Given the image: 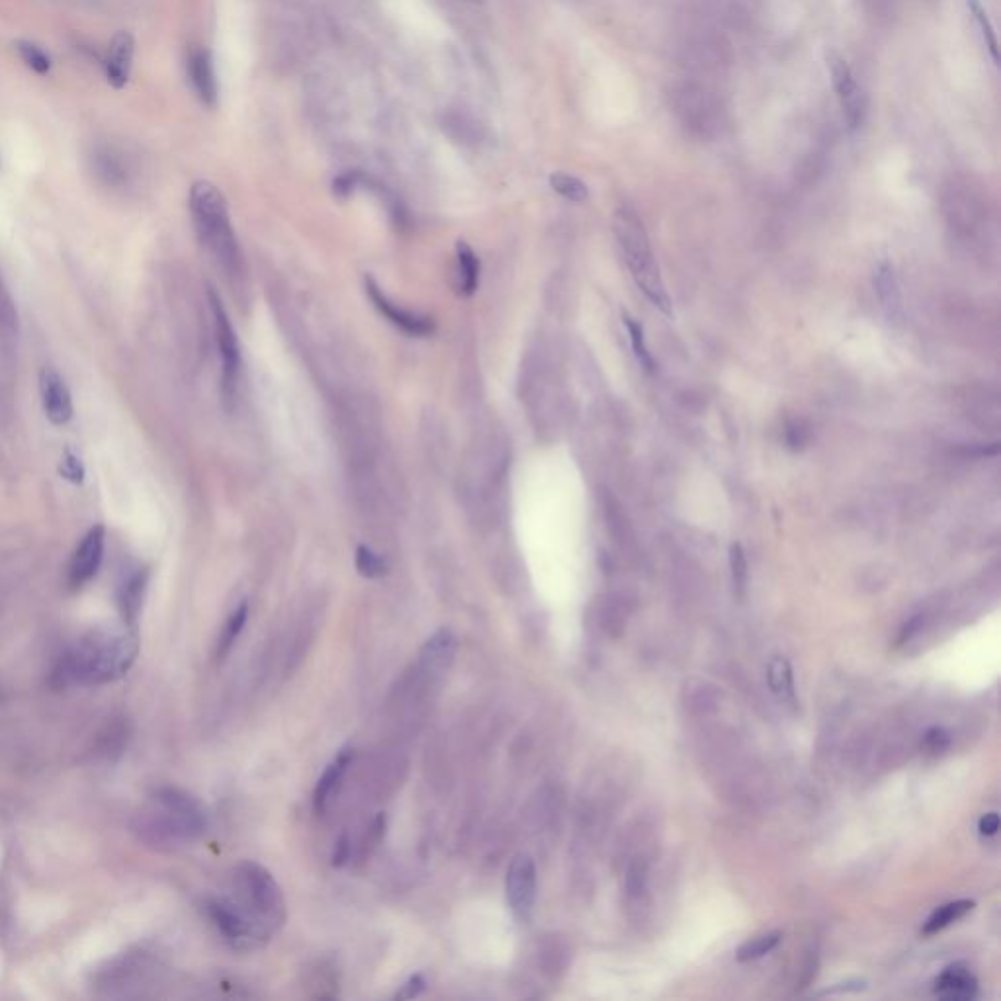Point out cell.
I'll use <instances>...</instances> for the list:
<instances>
[{
    "mask_svg": "<svg viewBox=\"0 0 1001 1001\" xmlns=\"http://www.w3.org/2000/svg\"><path fill=\"white\" fill-rule=\"evenodd\" d=\"M139 652L133 628H96L63 653L53 669V685L98 687L122 679Z\"/></svg>",
    "mask_w": 1001,
    "mask_h": 1001,
    "instance_id": "cell-1",
    "label": "cell"
},
{
    "mask_svg": "<svg viewBox=\"0 0 1001 1001\" xmlns=\"http://www.w3.org/2000/svg\"><path fill=\"white\" fill-rule=\"evenodd\" d=\"M206 829V812L200 802L173 786L157 788L151 806L139 816L137 831L151 843H175L194 839Z\"/></svg>",
    "mask_w": 1001,
    "mask_h": 1001,
    "instance_id": "cell-2",
    "label": "cell"
},
{
    "mask_svg": "<svg viewBox=\"0 0 1001 1001\" xmlns=\"http://www.w3.org/2000/svg\"><path fill=\"white\" fill-rule=\"evenodd\" d=\"M235 906L247 915L268 941L286 921V902L274 876L253 861L233 872Z\"/></svg>",
    "mask_w": 1001,
    "mask_h": 1001,
    "instance_id": "cell-3",
    "label": "cell"
},
{
    "mask_svg": "<svg viewBox=\"0 0 1001 1001\" xmlns=\"http://www.w3.org/2000/svg\"><path fill=\"white\" fill-rule=\"evenodd\" d=\"M190 210L200 241L210 249L225 270L239 268V247L231 229L229 210L223 194L206 180H200L190 190Z\"/></svg>",
    "mask_w": 1001,
    "mask_h": 1001,
    "instance_id": "cell-4",
    "label": "cell"
},
{
    "mask_svg": "<svg viewBox=\"0 0 1001 1001\" xmlns=\"http://www.w3.org/2000/svg\"><path fill=\"white\" fill-rule=\"evenodd\" d=\"M614 229H616V237L620 241V247L626 255V261L632 268V276H634L638 288L648 296V300L657 309L671 315V311H673L671 300H669L665 284L661 280L657 262L653 259L650 239H648V233H646L642 219L632 208L624 206L616 212Z\"/></svg>",
    "mask_w": 1001,
    "mask_h": 1001,
    "instance_id": "cell-5",
    "label": "cell"
},
{
    "mask_svg": "<svg viewBox=\"0 0 1001 1001\" xmlns=\"http://www.w3.org/2000/svg\"><path fill=\"white\" fill-rule=\"evenodd\" d=\"M826 61L833 90H835V94L841 102V108H843L847 128L855 131L863 124V118H865V108H867L865 94L861 92V88L857 87L849 63L837 51L827 49Z\"/></svg>",
    "mask_w": 1001,
    "mask_h": 1001,
    "instance_id": "cell-6",
    "label": "cell"
},
{
    "mask_svg": "<svg viewBox=\"0 0 1001 1001\" xmlns=\"http://www.w3.org/2000/svg\"><path fill=\"white\" fill-rule=\"evenodd\" d=\"M210 919L218 927L219 933L235 947H253L259 945L264 939L257 925L243 914L233 900H212L206 906Z\"/></svg>",
    "mask_w": 1001,
    "mask_h": 1001,
    "instance_id": "cell-7",
    "label": "cell"
},
{
    "mask_svg": "<svg viewBox=\"0 0 1001 1001\" xmlns=\"http://www.w3.org/2000/svg\"><path fill=\"white\" fill-rule=\"evenodd\" d=\"M104 540H106V530L102 524L92 526L81 540L69 566V587L73 591L83 589L96 577L104 558Z\"/></svg>",
    "mask_w": 1001,
    "mask_h": 1001,
    "instance_id": "cell-8",
    "label": "cell"
},
{
    "mask_svg": "<svg viewBox=\"0 0 1001 1001\" xmlns=\"http://www.w3.org/2000/svg\"><path fill=\"white\" fill-rule=\"evenodd\" d=\"M507 898L513 914L526 921L536 900V867L528 855L513 859L507 872Z\"/></svg>",
    "mask_w": 1001,
    "mask_h": 1001,
    "instance_id": "cell-9",
    "label": "cell"
},
{
    "mask_svg": "<svg viewBox=\"0 0 1001 1001\" xmlns=\"http://www.w3.org/2000/svg\"><path fill=\"white\" fill-rule=\"evenodd\" d=\"M210 304H212V313H214L219 356H221V366H223V386L227 392H231L235 388L239 366H241L239 343H237L231 321H229L216 292H210Z\"/></svg>",
    "mask_w": 1001,
    "mask_h": 1001,
    "instance_id": "cell-10",
    "label": "cell"
},
{
    "mask_svg": "<svg viewBox=\"0 0 1001 1001\" xmlns=\"http://www.w3.org/2000/svg\"><path fill=\"white\" fill-rule=\"evenodd\" d=\"M366 292L370 296V300L376 305V309L386 315L393 325H397L399 329H403L405 333L409 335H415V337H427L435 331V321L431 317H423V315H415V313H409L405 309H399L397 305L392 304L384 292L380 290V286L368 276L366 278Z\"/></svg>",
    "mask_w": 1001,
    "mask_h": 1001,
    "instance_id": "cell-11",
    "label": "cell"
},
{
    "mask_svg": "<svg viewBox=\"0 0 1001 1001\" xmlns=\"http://www.w3.org/2000/svg\"><path fill=\"white\" fill-rule=\"evenodd\" d=\"M40 392H42L45 417L57 427L67 425L73 417V399L63 378L53 368L42 370Z\"/></svg>",
    "mask_w": 1001,
    "mask_h": 1001,
    "instance_id": "cell-12",
    "label": "cell"
},
{
    "mask_svg": "<svg viewBox=\"0 0 1001 1001\" xmlns=\"http://www.w3.org/2000/svg\"><path fill=\"white\" fill-rule=\"evenodd\" d=\"M186 71L190 85L194 88L196 96L200 98L202 104L206 106H216L218 102V79H216V69H214V59L208 49L204 47H194L188 53L186 59Z\"/></svg>",
    "mask_w": 1001,
    "mask_h": 1001,
    "instance_id": "cell-13",
    "label": "cell"
},
{
    "mask_svg": "<svg viewBox=\"0 0 1001 1001\" xmlns=\"http://www.w3.org/2000/svg\"><path fill=\"white\" fill-rule=\"evenodd\" d=\"M133 55H135L133 36L130 32H118L108 44L104 61L106 81L110 87L116 90L128 87L133 69Z\"/></svg>",
    "mask_w": 1001,
    "mask_h": 1001,
    "instance_id": "cell-14",
    "label": "cell"
},
{
    "mask_svg": "<svg viewBox=\"0 0 1001 1001\" xmlns=\"http://www.w3.org/2000/svg\"><path fill=\"white\" fill-rule=\"evenodd\" d=\"M933 990H935V996L943 998V1000H974L976 992H978V982L966 966L953 964L935 980Z\"/></svg>",
    "mask_w": 1001,
    "mask_h": 1001,
    "instance_id": "cell-15",
    "label": "cell"
},
{
    "mask_svg": "<svg viewBox=\"0 0 1001 1001\" xmlns=\"http://www.w3.org/2000/svg\"><path fill=\"white\" fill-rule=\"evenodd\" d=\"M149 581V571L147 569H135L130 573L124 583L118 589V609L122 614V620L128 628L135 630L139 612L143 607V597Z\"/></svg>",
    "mask_w": 1001,
    "mask_h": 1001,
    "instance_id": "cell-16",
    "label": "cell"
},
{
    "mask_svg": "<svg viewBox=\"0 0 1001 1001\" xmlns=\"http://www.w3.org/2000/svg\"><path fill=\"white\" fill-rule=\"evenodd\" d=\"M350 761H352V749H343L335 761L325 769L323 777L319 779V783L315 786V792H313V804L317 808V812H323L327 802L331 800L335 788L341 784L347 769H349Z\"/></svg>",
    "mask_w": 1001,
    "mask_h": 1001,
    "instance_id": "cell-17",
    "label": "cell"
},
{
    "mask_svg": "<svg viewBox=\"0 0 1001 1001\" xmlns=\"http://www.w3.org/2000/svg\"><path fill=\"white\" fill-rule=\"evenodd\" d=\"M874 286L880 296V302L886 309V315L890 321H900L902 319V298L898 290V282L894 276V268L890 262H880V266L874 272Z\"/></svg>",
    "mask_w": 1001,
    "mask_h": 1001,
    "instance_id": "cell-18",
    "label": "cell"
},
{
    "mask_svg": "<svg viewBox=\"0 0 1001 1001\" xmlns=\"http://www.w3.org/2000/svg\"><path fill=\"white\" fill-rule=\"evenodd\" d=\"M454 653H456V636L450 630H438L425 644L421 652V661L427 673H438L452 663Z\"/></svg>",
    "mask_w": 1001,
    "mask_h": 1001,
    "instance_id": "cell-19",
    "label": "cell"
},
{
    "mask_svg": "<svg viewBox=\"0 0 1001 1001\" xmlns=\"http://www.w3.org/2000/svg\"><path fill=\"white\" fill-rule=\"evenodd\" d=\"M456 255H458V276H460V294L462 296H472L478 290L479 284V261L470 249L468 243L460 241L456 245Z\"/></svg>",
    "mask_w": 1001,
    "mask_h": 1001,
    "instance_id": "cell-20",
    "label": "cell"
},
{
    "mask_svg": "<svg viewBox=\"0 0 1001 1001\" xmlns=\"http://www.w3.org/2000/svg\"><path fill=\"white\" fill-rule=\"evenodd\" d=\"M974 906L976 904L972 900H957V902H951V904H945V906L937 908L933 914L929 915V919L925 921V925L921 929L923 935H935V933L943 931L951 923L962 919L970 910H974Z\"/></svg>",
    "mask_w": 1001,
    "mask_h": 1001,
    "instance_id": "cell-21",
    "label": "cell"
},
{
    "mask_svg": "<svg viewBox=\"0 0 1001 1001\" xmlns=\"http://www.w3.org/2000/svg\"><path fill=\"white\" fill-rule=\"evenodd\" d=\"M767 681L771 691L781 698L783 702H794V677H792V667L784 657H775L769 663V673Z\"/></svg>",
    "mask_w": 1001,
    "mask_h": 1001,
    "instance_id": "cell-22",
    "label": "cell"
},
{
    "mask_svg": "<svg viewBox=\"0 0 1001 1001\" xmlns=\"http://www.w3.org/2000/svg\"><path fill=\"white\" fill-rule=\"evenodd\" d=\"M126 741H128V726L124 722H112L100 734L94 753L102 755L104 759H112L114 755L122 753Z\"/></svg>",
    "mask_w": 1001,
    "mask_h": 1001,
    "instance_id": "cell-23",
    "label": "cell"
},
{
    "mask_svg": "<svg viewBox=\"0 0 1001 1001\" xmlns=\"http://www.w3.org/2000/svg\"><path fill=\"white\" fill-rule=\"evenodd\" d=\"M781 939H783L781 931H769V933L757 935L753 939H747L738 949V960L747 962V960L765 957L781 943Z\"/></svg>",
    "mask_w": 1001,
    "mask_h": 1001,
    "instance_id": "cell-24",
    "label": "cell"
},
{
    "mask_svg": "<svg viewBox=\"0 0 1001 1001\" xmlns=\"http://www.w3.org/2000/svg\"><path fill=\"white\" fill-rule=\"evenodd\" d=\"M247 616H249L247 603L239 605V609L231 614V618L227 620V624H225V628L221 632V638H219L218 657H225L227 652L231 650V646L235 644V640L239 638V634L243 632V628L247 624Z\"/></svg>",
    "mask_w": 1001,
    "mask_h": 1001,
    "instance_id": "cell-25",
    "label": "cell"
},
{
    "mask_svg": "<svg viewBox=\"0 0 1001 1001\" xmlns=\"http://www.w3.org/2000/svg\"><path fill=\"white\" fill-rule=\"evenodd\" d=\"M966 2H968V8H970L972 16L976 18V22H978V26H980V30H982L984 44L988 47V51H990V55H992L994 63H996V65H1000L998 36H996V30H994V26H992V22H990V18H988V14H986V10H984L982 2H980V0H966Z\"/></svg>",
    "mask_w": 1001,
    "mask_h": 1001,
    "instance_id": "cell-26",
    "label": "cell"
},
{
    "mask_svg": "<svg viewBox=\"0 0 1001 1001\" xmlns=\"http://www.w3.org/2000/svg\"><path fill=\"white\" fill-rule=\"evenodd\" d=\"M550 186L554 188V192H558L560 196H564L566 200H571V202H585L589 198L587 184L575 176L566 175V173H554L550 176Z\"/></svg>",
    "mask_w": 1001,
    "mask_h": 1001,
    "instance_id": "cell-27",
    "label": "cell"
},
{
    "mask_svg": "<svg viewBox=\"0 0 1001 1001\" xmlns=\"http://www.w3.org/2000/svg\"><path fill=\"white\" fill-rule=\"evenodd\" d=\"M16 51L20 55V59L38 75H47L51 71V57L45 53L44 49L34 42H26V40H20L16 44Z\"/></svg>",
    "mask_w": 1001,
    "mask_h": 1001,
    "instance_id": "cell-28",
    "label": "cell"
},
{
    "mask_svg": "<svg viewBox=\"0 0 1001 1001\" xmlns=\"http://www.w3.org/2000/svg\"><path fill=\"white\" fill-rule=\"evenodd\" d=\"M624 325L628 327V333H630V341H632V349H634V354L638 358V362L642 364V368H646V372L652 374L655 370V362H653L652 354L648 352V347H646V341H644V329L642 325H638L632 317L624 315Z\"/></svg>",
    "mask_w": 1001,
    "mask_h": 1001,
    "instance_id": "cell-29",
    "label": "cell"
},
{
    "mask_svg": "<svg viewBox=\"0 0 1001 1001\" xmlns=\"http://www.w3.org/2000/svg\"><path fill=\"white\" fill-rule=\"evenodd\" d=\"M356 569L362 577H368V579H376V577H382L388 573L386 562L366 546L356 548Z\"/></svg>",
    "mask_w": 1001,
    "mask_h": 1001,
    "instance_id": "cell-30",
    "label": "cell"
},
{
    "mask_svg": "<svg viewBox=\"0 0 1001 1001\" xmlns=\"http://www.w3.org/2000/svg\"><path fill=\"white\" fill-rule=\"evenodd\" d=\"M730 569H732L734 587L741 595L745 591V583H747V560H745L741 544H732V548H730Z\"/></svg>",
    "mask_w": 1001,
    "mask_h": 1001,
    "instance_id": "cell-31",
    "label": "cell"
},
{
    "mask_svg": "<svg viewBox=\"0 0 1001 1001\" xmlns=\"http://www.w3.org/2000/svg\"><path fill=\"white\" fill-rule=\"evenodd\" d=\"M59 472L63 478L69 479L73 483H83V479H85V468H83L81 460L75 454H71L69 450L65 452V456L61 460Z\"/></svg>",
    "mask_w": 1001,
    "mask_h": 1001,
    "instance_id": "cell-32",
    "label": "cell"
},
{
    "mask_svg": "<svg viewBox=\"0 0 1001 1001\" xmlns=\"http://www.w3.org/2000/svg\"><path fill=\"white\" fill-rule=\"evenodd\" d=\"M427 988V980L421 976V974H415L409 978V982L401 988V992H397V1000H413L417 998L419 994H423Z\"/></svg>",
    "mask_w": 1001,
    "mask_h": 1001,
    "instance_id": "cell-33",
    "label": "cell"
},
{
    "mask_svg": "<svg viewBox=\"0 0 1001 1001\" xmlns=\"http://www.w3.org/2000/svg\"><path fill=\"white\" fill-rule=\"evenodd\" d=\"M923 743H925V747H927L929 751H943V749H947V747H949L951 738H949V734H947L943 728H931V730L925 734V740H923Z\"/></svg>",
    "mask_w": 1001,
    "mask_h": 1001,
    "instance_id": "cell-34",
    "label": "cell"
},
{
    "mask_svg": "<svg viewBox=\"0 0 1001 1001\" xmlns=\"http://www.w3.org/2000/svg\"><path fill=\"white\" fill-rule=\"evenodd\" d=\"M350 857V841L349 835H343L337 845H335V853H333V867H343Z\"/></svg>",
    "mask_w": 1001,
    "mask_h": 1001,
    "instance_id": "cell-35",
    "label": "cell"
},
{
    "mask_svg": "<svg viewBox=\"0 0 1001 1001\" xmlns=\"http://www.w3.org/2000/svg\"><path fill=\"white\" fill-rule=\"evenodd\" d=\"M978 829H980V833H982V835H986V837L996 835V833H998V829H1000V816H998L996 812L986 814V816L980 820Z\"/></svg>",
    "mask_w": 1001,
    "mask_h": 1001,
    "instance_id": "cell-36",
    "label": "cell"
},
{
    "mask_svg": "<svg viewBox=\"0 0 1001 1001\" xmlns=\"http://www.w3.org/2000/svg\"><path fill=\"white\" fill-rule=\"evenodd\" d=\"M788 444L792 450H798L806 444V431L800 425H792L788 429Z\"/></svg>",
    "mask_w": 1001,
    "mask_h": 1001,
    "instance_id": "cell-37",
    "label": "cell"
},
{
    "mask_svg": "<svg viewBox=\"0 0 1001 1001\" xmlns=\"http://www.w3.org/2000/svg\"><path fill=\"white\" fill-rule=\"evenodd\" d=\"M2 698L4 697H2V691H0V702H2Z\"/></svg>",
    "mask_w": 1001,
    "mask_h": 1001,
    "instance_id": "cell-38",
    "label": "cell"
}]
</instances>
